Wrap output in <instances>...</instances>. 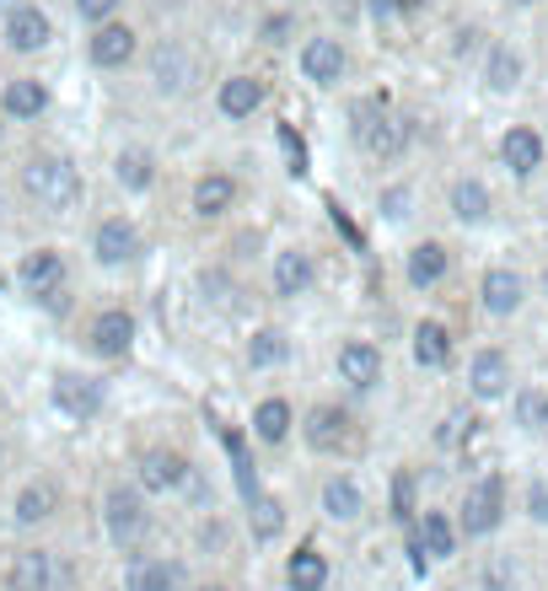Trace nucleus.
<instances>
[{"label": "nucleus", "instance_id": "20", "mask_svg": "<svg viewBox=\"0 0 548 591\" xmlns=\"http://www.w3.org/2000/svg\"><path fill=\"white\" fill-rule=\"evenodd\" d=\"M479 296H484V307H490L495 318H511V312L522 307V275H511V269H490V275H484V286H479Z\"/></svg>", "mask_w": 548, "mask_h": 591}, {"label": "nucleus", "instance_id": "17", "mask_svg": "<svg viewBox=\"0 0 548 591\" xmlns=\"http://www.w3.org/2000/svg\"><path fill=\"white\" fill-rule=\"evenodd\" d=\"M92 248H97V258H103V264H129V258L140 254V232L129 226L125 215H119V221H103Z\"/></svg>", "mask_w": 548, "mask_h": 591}, {"label": "nucleus", "instance_id": "41", "mask_svg": "<svg viewBox=\"0 0 548 591\" xmlns=\"http://www.w3.org/2000/svg\"><path fill=\"white\" fill-rule=\"evenodd\" d=\"M527 511H533L538 522H548V479H533V490H527Z\"/></svg>", "mask_w": 548, "mask_h": 591}, {"label": "nucleus", "instance_id": "28", "mask_svg": "<svg viewBox=\"0 0 548 591\" xmlns=\"http://www.w3.org/2000/svg\"><path fill=\"white\" fill-rule=\"evenodd\" d=\"M323 511L334 516V522H355L366 501H361V490H355V479H329L323 484Z\"/></svg>", "mask_w": 548, "mask_h": 591}, {"label": "nucleus", "instance_id": "42", "mask_svg": "<svg viewBox=\"0 0 548 591\" xmlns=\"http://www.w3.org/2000/svg\"><path fill=\"white\" fill-rule=\"evenodd\" d=\"M280 140H286V157H291V172H307V146L296 140L291 129H280Z\"/></svg>", "mask_w": 548, "mask_h": 591}, {"label": "nucleus", "instance_id": "49", "mask_svg": "<svg viewBox=\"0 0 548 591\" xmlns=\"http://www.w3.org/2000/svg\"><path fill=\"white\" fill-rule=\"evenodd\" d=\"M0 211H6V205H0Z\"/></svg>", "mask_w": 548, "mask_h": 591}, {"label": "nucleus", "instance_id": "5", "mask_svg": "<svg viewBox=\"0 0 548 591\" xmlns=\"http://www.w3.org/2000/svg\"><path fill=\"white\" fill-rule=\"evenodd\" d=\"M151 76H157L162 92H189V86L200 82V60H194L183 43H162L157 60H151Z\"/></svg>", "mask_w": 548, "mask_h": 591}, {"label": "nucleus", "instance_id": "35", "mask_svg": "<svg viewBox=\"0 0 548 591\" xmlns=\"http://www.w3.org/2000/svg\"><path fill=\"white\" fill-rule=\"evenodd\" d=\"M516 420L527 425V430H548V393L544 387H533V393L516 398Z\"/></svg>", "mask_w": 548, "mask_h": 591}, {"label": "nucleus", "instance_id": "13", "mask_svg": "<svg viewBox=\"0 0 548 591\" xmlns=\"http://www.w3.org/2000/svg\"><path fill=\"white\" fill-rule=\"evenodd\" d=\"M301 71H307V82L334 86L339 76H344V49H339V39H312L307 43V49H301Z\"/></svg>", "mask_w": 548, "mask_h": 591}, {"label": "nucleus", "instance_id": "45", "mask_svg": "<svg viewBox=\"0 0 548 591\" xmlns=\"http://www.w3.org/2000/svg\"><path fill=\"white\" fill-rule=\"evenodd\" d=\"M372 6H377L382 17H387V11H409V6H415V0H372Z\"/></svg>", "mask_w": 548, "mask_h": 591}, {"label": "nucleus", "instance_id": "40", "mask_svg": "<svg viewBox=\"0 0 548 591\" xmlns=\"http://www.w3.org/2000/svg\"><path fill=\"white\" fill-rule=\"evenodd\" d=\"M76 11H82V22H108L119 11V0H76Z\"/></svg>", "mask_w": 548, "mask_h": 591}, {"label": "nucleus", "instance_id": "36", "mask_svg": "<svg viewBox=\"0 0 548 591\" xmlns=\"http://www.w3.org/2000/svg\"><path fill=\"white\" fill-rule=\"evenodd\" d=\"M119 183L125 189H151V157L146 151H125L119 157Z\"/></svg>", "mask_w": 548, "mask_h": 591}, {"label": "nucleus", "instance_id": "22", "mask_svg": "<svg viewBox=\"0 0 548 591\" xmlns=\"http://www.w3.org/2000/svg\"><path fill=\"white\" fill-rule=\"evenodd\" d=\"M291 425H296V415H291L286 398H264V404L254 409V436L258 441H269V447H280V441L291 436Z\"/></svg>", "mask_w": 548, "mask_h": 591}, {"label": "nucleus", "instance_id": "43", "mask_svg": "<svg viewBox=\"0 0 548 591\" xmlns=\"http://www.w3.org/2000/svg\"><path fill=\"white\" fill-rule=\"evenodd\" d=\"M484 591H511L506 565H495V570H484Z\"/></svg>", "mask_w": 548, "mask_h": 591}, {"label": "nucleus", "instance_id": "15", "mask_svg": "<svg viewBox=\"0 0 548 591\" xmlns=\"http://www.w3.org/2000/svg\"><path fill=\"white\" fill-rule=\"evenodd\" d=\"M54 398H60V409H65L71 420H92V415L103 409V387L86 377H54Z\"/></svg>", "mask_w": 548, "mask_h": 591}, {"label": "nucleus", "instance_id": "12", "mask_svg": "<svg viewBox=\"0 0 548 591\" xmlns=\"http://www.w3.org/2000/svg\"><path fill=\"white\" fill-rule=\"evenodd\" d=\"M178 587H183V565H178V559L140 554V559L129 565V591H178Z\"/></svg>", "mask_w": 548, "mask_h": 591}, {"label": "nucleus", "instance_id": "16", "mask_svg": "<svg viewBox=\"0 0 548 591\" xmlns=\"http://www.w3.org/2000/svg\"><path fill=\"white\" fill-rule=\"evenodd\" d=\"M501 157H506V168L516 172V178L538 172V162H544V140H538V129H527V125L506 129V140H501Z\"/></svg>", "mask_w": 548, "mask_h": 591}, {"label": "nucleus", "instance_id": "7", "mask_svg": "<svg viewBox=\"0 0 548 591\" xmlns=\"http://www.w3.org/2000/svg\"><path fill=\"white\" fill-rule=\"evenodd\" d=\"M339 377L350 382L355 393L377 387L382 382V350L377 344H366V339H350V344L339 350Z\"/></svg>", "mask_w": 548, "mask_h": 591}, {"label": "nucleus", "instance_id": "4", "mask_svg": "<svg viewBox=\"0 0 548 591\" xmlns=\"http://www.w3.org/2000/svg\"><path fill=\"white\" fill-rule=\"evenodd\" d=\"M146 527H151V516H146V501L135 495V490H108V533H114V544L129 549V544H140L146 538Z\"/></svg>", "mask_w": 548, "mask_h": 591}, {"label": "nucleus", "instance_id": "1", "mask_svg": "<svg viewBox=\"0 0 548 591\" xmlns=\"http://www.w3.org/2000/svg\"><path fill=\"white\" fill-rule=\"evenodd\" d=\"M22 189H28V200H33L39 211L65 215L82 200V172L71 168V162H60V157H39V162L22 168Z\"/></svg>", "mask_w": 548, "mask_h": 591}, {"label": "nucleus", "instance_id": "24", "mask_svg": "<svg viewBox=\"0 0 548 591\" xmlns=\"http://www.w3.org/2000/svg\"><path fill=\"white\" fill-rule=\"evenodd\" d=\"M286 581H291V591H323L329 587V559L318 549H296L291 565H286Z\"/></svg>", "mask_w": 548, "mask_h": 591}, {"label": "nucleus", "instance_id": "19", "mask_svg": "<svg viewBox=\"0 0 548 591\" xmlns=\"http://www.w3.org/2000/svg\"><path fill=\"white\" fill-rule=\"evenodd\" d=\"M183 479H189V463H183L178 452H146V458H140V484L157 490V495H162V490H178Z\"/></svg>", "mask_w": 548, "mask_h": 591}, {"label": "nucleus", "instance_id": "8", "mask_svg": "<svg viewBox=\"0 0 548 591\" xmlns=\"http://www.w3.org/2000/svg\"><path fill=\"white\" fill-rule=\"evenodd\" d=\"M49 17H43L39 6H11V17H6V43L17 49V54H39L43 43H49Z\"/></svg>", "mask_w": 548, "mask_h": 591}, {"label": "nucleus", "instance_id": "47", "mask_svg": "<svg viewBox=\"0 0 548 591\" xmlns=\"http://www.w3.org/2000/svg\"><path fill=\"white\" fill-rule=\"evenodd\" d=\"M0 6H11V0H0Z\"/></svg>", "mask_w": 548, "mask_h": 591}, {"label": "nucleus", "instance_id": "6", "mask_svg": "<svg viewBox=\"0 0 548 591\" xmlns=\"http://www.w3.org/2000/svg\"><path fill=\"white\" fill-rule=\"evenodd\" d=\"M129 344H135V318H129L125 307H108V312L92 318V350L97 355L119 361V355H129Z\"/></svg>", "mask_w": 548, "mask_h": 591}, {"label": "nucleus", "instance_id": "31", "mask_svg": "<svg viewBox=\"0 0 548 591\" xmlns=\"http://www.w3.org/2000/svg\"><path fill=\"white\" fill-rule=\"evenodd\" d=\"M441 275H447V248H441V243H420V248L409 254V280L425 291V286H436Z\"/></svg>", "mask_w": 548, "mask_h": 591}, {"label": "nucleus", "instance_id": "33", "mask_svg": "<svg viewBox=\"0 0 548 591\" xmlns=\"http://www.w3.org/2000/svg\"><path fill=\"white\" fill-rule=\"evenodd\" d=\"M286 350H291V344H286L280 329H258L254 344H248V361H254V372L258 366H280V361H286Z\"/></svg>", "mask_w": 548, "mask_h": 591}, {"label": "nucleus", "instance_id": "32", "mask_svg": "<svg viewBox=\"0 0 548 591\" xmlns=\"http://www.w3.org/2000/svg\"><path fill=\"white\" fill-rule=\"evenodd\" d=\"M248 506H254V538H264V544H269V538H280V527H286V506H280V501H275V495H248Z\"/></svg>", "mask_w": 548, "mask_h": 591}, {"label": "nucleus", "instance_id": "21", "mask_svg": "<svg viewBox=\"0 0 548 591\" xmlns=\"http://www.w3.org/2000/svg\"><path fill=\"white\" fill-rule=\"evenodd\" d=\"M258 103H264V82H254V76L221 82V114H226V119H254Z\"/></svg>", "mask_w": 548, "mask_h": 591}, {"label": "nucleus", "instance_id": "26", "mask_svg": "<svg viewBox=\"0 0 548 591\" xmlns=\"http://www.w3.org/2000/svg\"><path fill=\"white\" fill-rule=\"evenodd\" d=\"M232 200H237V183H232L226 172H211V178H200V183H194V211L200 215L232 211Z\"/></svg>", "mask_w": 548, "mask_h": 591}, {"label": "nucleus", "instance_id": "38", "mask_svg": "<svg viewBox=\"0 0 548 591\" xmlns=\"http://www.w3.org/2000/svg\"><path fill=\"white\" fill-rule=\"evenodd\" d=\"M516 76H522V60H516L511 49H495V54H490V86L506 92V86H516Z\"/></svg>", "mask_w": 548, "mask_h": 591}, {"label": "nucleus", "instance_id": "34", "mask_svg": "<svg viewBox=\"0 0 548 591\" xmlns=\"http://www.w3.org/2000/svg\"><path fill=\"white\" fill-rule=\"evenodd\" d=\"M452 211L463 215V221H484V215H490L484 183H458V189H452Z\"/></svg>", "mask_w": 548, "mask_h": 591}, {"label": "nucleus", "instance_id": "29", "mask_svg": "<svg viewBox=\"0 0 548 591\" xmlns=\"http://www.w3.org/2000/svg\"><path fill=\"white\" fill-rule=\"evenodd\" d=\"M415 361L420 366H447L452 361V334L441 323H420L415 329Z\"/></svg>", "mask_w": 548, "mask_h": 591}, {"label": "nucleus", "instance_id": "23", "mask_svg": "<svg viewBox=\"0 0 548 591\" xmlns=\"http://www.w3.org/2000/svg\"><path fill=\"white\" fill-rule=\"evenodd\" d=\"M307 286H312V258L296 254V248L275 258V296L296 301V296H307Z\"/></svg>", "mask_w": 548, "mask_h": 591}, {"label": "nucleus", "instance_id": "48", "mask_svg": "<svg viewBox=\"0 0 548 591\" xmlns=\"http://www.w3.org/2000/svg\"><path fill=\"white\" fill-rule=\"evenodd\" d=\"M0 286H6V275H0Z\"/></svg>", "mask_w": 548, "mask_h": 591}, {"label": "nucleus", "instance_id": "2", "mask_svg": "<svg viewBox=\"0 0 548 591\" xmlns=\"http://www.w3.org/2000/svg\"><path fill=\"white\" fill-rule=\"evenodd\" d=\"M506 516V479L501 473H484L463 501V533L468 538H490Z\"/></svg>", "mask_w": 548, "mask_h": 591}, {"label": "nucleus", "instance_id": "9", "mask_svg": "<svg viewBox=\"0 0 548 591\" xmlns=\"http://www.w3.org/2000/svg\"><path fill=\"white\" fill-rule=\"evenodd\" d=\"M6 587L11 591H54V554L43 549H22L6 570Z\"/></svg>", "mask_w": 548, "mask_h": 591}, {"label": "nucleus", "instance_id": "44", "mask_svg": "<svg viewBox=\"0 0 548 591\" xmlns=\"http://www.w3.org/2000/svg\"><path fill=\"white\" fill-rule=\"evenodd\" d=\"M382 205H387V215H409V211H404V205H409V189H393Z\"/></svg>", "mask_w": 548, "mask_h": 591}, {"label": "nucleus", "instance_id": "39", "mask_svg": "<svg viewBox=\"0 0 548 591\" xmlns=\"http://www.w3.org/2000/svg\"><path fill=\"white\" fill-rule=\"evenodd\" d=\"M393 516H398V522L415 516V473H398V479H393Z\"/></svg>", "mask_w": 548, "mask_h": 591}, {"label": "nucleus", "instance_id": "14", "mask_svg": "<svg viewBox=\"0 0 548 591\" xmlns=\"http://www.w3.org/2000/svg\"><path fill=\"white\" fill-rule=\"evenodd\" d=\"M22 286L33 296H49L65 286V258L54 254V248H33V254L22 258Z\"/></svg>", "mask_w": 548, "mask_h": 591}, {"label": "nucleus", "instance_id": "25", "mask_svg": "<svg viewBox=\"0 0 548 591\" xmlns=\"http://www.w3.org/2000/svg\"><path fill=\"white\" fill-rule=\"evenodd\" d=\"M420 549L430 554V559H452L458 554V527L441 516V511H425L420 522Z\"/></svg>", "mask_w": 548, "mask_h": 591}, {"label": "nucleus", "instance_id": "3", "mask_svg": "<svg viewBox=\"0 0 548 591\" xmlns=\"http://www.w3.org/2000/svg\"><path fill=\"white\" fill-rule=\"evenodd\" d=\"M355 135H361V146H366L372 157H398V151L409 146V125L393 119L377 103H366V108L355 114Z\"/></svg>", "mask_w": 548, "mask_h": 591}, {"label": "nucleus", "instance_id": "27", "mask_svg": "<svg viewBox=\"0 0 548 591\" xmlns=\"http://www.w3.org/2000/svg\"><path fill=\"white\" fill-rule=\"evenodd\" d=\"M54 506H60V490L43 479V484H28L22 495H17V522L22 527H33V522H49L54 516Z\"/></svg>", "mask_w": 548, "mask_h": 591}, {"label": "nucleus", "instance_id": "18", "mask_svg": "<svg viewBox=\"0 0 548 591\" xmlns=\"http://www.w3.org/2000/svg\"><path fill=\"white\" fill-rule=\"evenodd\" d=\"M468 382H473V393H479V398H501V393L511 387V361L501 355V350H479Z\"/></svg>", "mask_w": 548, "mask_h": 591}, {"label": "nucleus", "instance_id": "37", "mask_svg": "<svg viewBox=\"0 0 548 591\" xmlns=\"http://www.w3.org/2000/svg\"><path fill=\"white\" fill-rule=\"evenodd\" d=\"M473 430H479V420H473L468 409H458V415H447V425L436 430V441H441V447H468Z\"/></svg>", "mask_w": 548, "mask_h": 591}, {"label": "nucleus", "instance_id": "11", "mask_svg": "<svg viewBox=\"0 0 548 591\" xmlns=\"http://www.w3.org/2000/svg\"><path fill=\"white\" fill-rule=\"evenodd\" d=\"M350 441V415L334 409V404H318L312 415H307V447L312 452H339Z\"/></svg>", "mask_w": 548, "mask_h": 591}, {"label": "nucleus", "instance_id": "46", "mask_svg": "<svg viewBox=\"0 0 548 591\" xmlns=\"http://www.w3.org/2000/svg\"><path fill=\"white\" fill-rule=\"evenodd\" d=\"M205 591H226V587H205Z\"/></svg>", "mask_w": 548, "mask_h": 591}, {"label": "nucleus", "instance_id": "30", "mask_svg": "<svg viewBox=\"0 0 548 591\" xmlns=\"http://www.w3.org/2000/svg\"><path fill=\"white\" fill-rule=\"evenodd\" d=\"M43 108H49V92L39 82H11L6 86V114L11 119H39Z\"/></svg>", "mask_w": 548, "mask_h": 591}, {"label": "nucleus", "instance_id": "10", "mask_svg": "<svg viewBox=\"0 0 548 591\" xmlns=\"http://www.w3.org/2000/svg\"><path fill=\"white\" fill-rule=\"evenodd\" d=\"M129 60H135V33H129L125 22H97V33H92V65L119 71Z\"/></svg>", "mask_w": 548, "mask_h": 591}]
</instances>
